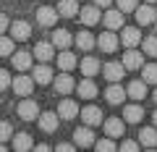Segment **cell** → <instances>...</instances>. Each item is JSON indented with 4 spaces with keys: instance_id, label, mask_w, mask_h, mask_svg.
I'll use <instances>...</instances> for the list:
<instances>
[{
    "instance_id": "obj_1",
    "label": "cell",
    "mask_w": 157,
    "mask_h": 152,
    "mask_svg": "<svg viewBox=\"0 0 157 152\" xmlns=\"http://www.w3.org/2000/svg\"><path fill=\"white\" fill-rule=\"evenodd\" d=\"M16 113H18V118H21V121H37V115H39V105H37L34 100H29V97H24V100L18 102Z\"/></svg>"
},
{
    "instance_id": "obj_2",
    "label": "cell",
    "mask_w": 157,
    "mask_h": 152,
    "mask_svg": "<svg viewBox=\"0 0 157 152\" xmlns=\"http://www.w3.org/2000/svg\"><path fill=\"white\" fill-rule=\"evenodd\" d=\"M11 87H13L16 95L29 97V95H32V89H34V79H32V76H26V71H24V73H18L16 79H11Z\"/></svg>"
},
{
    "instance_id": "obj_3",
    "label": "cell",
    "mask_w": 157,
    "mask_h": 152,
    "mask_svg": "<svg viewBox=\"0 0 157 152\" xmlns=\"http://www.w3.org/2000/svg\"><path fill=\"white\" fill-rule=\"evenodd\" d=\"M78 18H81L84 26H94L97 21H102L100 6H84V8H78Z\"/></svg>"
},
{
    "instance_id": "obj_4",
    "label": "cell",
    "mask_w": 157,
    "mask_h": 152,
    "mask_svg": "<svg viewBox=\"0 0 157 152\" xmlns=\"http://www.w3.org/2000/svg\"><path fill=\"white\" fill-rule=\"evenodd\" d=\"M123 68L126 71H136V68H141L144 66V53H139V50H134V47H128V53H123Z\"/></svg>"
},
{
    "instance_id": "obj_5",
    "label": "cell",
    "mask_w": 157,
    "mask_h": 152,
    "mask_svg": "<svg viewBox=\"0 0 157 152\" xmlns=\"http://www.w3.org/2000/svg\"><path fill=\"white\" fill-rule=\"evenodd\" d=\"M134 16H136V24H139V26H147V24H155L157 13H155V8H152V3H144V6H136Z\"/></svg>"
},
{
    "instance_id": "obj_6",
    "label": "cell",
    "mask_w": 157,
    "mask_h": 152,
    "mask_svg": "<svg viewBox=\"0 0 157 152\" xmlns=\"http://www.w3.org/2000/svg\"><path fill=\"white\" fill-rule=\"evenodd\" d=\"M97 45H100V50H102V53H115V50H118V45H121V40L115 37V32H113V29H107V32H102V34H100Z\"/></svg>"
},
{
    "instance_id": "obj_7",
    "label": "cell",
    "mask_w": 157,
    "mask_h": 152,
    "mask_svg": "<svg viewBox=\"0 0 157 152\" xmlns=\"http://www.w3.org/2000/svg\"><path fill=\"white\" fill-rule=\"evenodd\" d=\"M37 121H39V129L42 131H47V134H52V131H58V113H52V110H45V113H39L37 115Z\"/></svg>"
},
{
    "instance_id": "obj_8",
    "label": "cell",
    "mask_w": 157,
    "mask_h": 152,
    "mask_svg": "<svg viewBox=\"0 0 157 152\" xmlns=\"http://www.w3.org/2000/svg\"><path fill=\"white\" fill-rule=\"evenodd\" d=\"M55 89H58V95H71L73 89H76V81L71 79V71H63L60 76H55Z\"/></svg>"
},
{
    "instance_id": "obj_9",
    "label": "cell",
    "mask_w": 157,
    "mask_h": 152,
    "mask_svg": "<svg viewBox=\"0 0 157 152\" xmlns=\"http://www.w3.org/2000/svg\"><path fill=\"white\" fill-rule=\"evenodd\" d=\"M73 144L76 147H92L94 144V134H92V126H81V129L73 131Z\"/></svg>"
},
{
    "instance_id": "obj_10",
    "label": "cell",
    "mask_w": 157,
    "mask_h": 152,
    "mask_svg": "<svg viewBox=\"0 0 157 152\" xmlns=\"http://www.w3.org/2000/svg\"><path fill=\"white\" fill-rule=\"evenodd\" d=\"M8 29H11L13 42H24V40L32 37V26H29L26 21H13V24H8Z\"/></svg>"
},
{
    "instance_id": "obj_11",
    "label": "cell",
    "mask_w": 157,
    "mask_h": 152,
    "mask_svg": "<svg viewBox=\"0 0 157 152\" xmlns=\"http://www.w3.org/2000/svg\"><path fill=\"white\" fill-rule=\"evenodd\" d=\"M105 100L110 102V105H121V102L126 100V89L118 84V81H110L107 89H105Z\"/></svg>"
},
{
    "instance_id": "obj_12",
    "label": "cell",
    "mask_w": 157,
    "mask_h": 152,
    "mask_svg": "<svg viewBox=\"0 0 157 152\" xmlns=\"http://www.w3.org/2000/svg\"><path fill=\"white\" fill-rule=\"evenodd\" d=\"M52 55H55V45H52V42H37V45H34V58H37L39 63H50Z\"/></svg>"
},
{
    "instance_id": "obj_13",
    "label": "cell",
    "mask_w": 157,
    "mask_h": 152,
    "mask_svg": "<svg viewBox=\"0 0 157 152\" xmlns=\"http://www.w3.org/2000/svg\"><path fill=\"white\" fill-rule=\"evenodd\" d=\"M78 115L84 118L86 126H100L102 121H105V118H102V110H100V107H94V105H86L84 110H78Z\"/></svg>"
},
{
    "instance_id": "obj_14",
    "label": "cell",
    "mask_w": 157,
    "mask_h": 152,
    "mask_svg": "<svg viewBox=\"0 0 157 152\" xmlns=\"http://www.w3.org/2000/svg\"><path fill=\"white\" fill-rule=\"evenodd\" d=\"M37 21H39V26H55V21H58V11H55V8H50V6L37 8Z\"/></svg>"
},
{
    "instance_id": "obj_15",
    "label": "cell",
    "mask_w": 157,
    "mask_h": 152,
    "mask_svg": "<svg viewBox=\"0 0 157 152\" xmlns=\"http://www.w3.org/2000/svg\"><path fill=\"white\" fill-rule=\"evenodd\" d=\"M123 32H121V42H123L126 47H136L141 42V32L136 26H121Z\"/></svg>"
},
{
    "instance_id": "obj_16",
    "label": "cell",
    "mask_w": 157,
    "mask_h": 152,
    "mask_svg": "<svg viewBox=\"0 0 157 152\" xmlns=\"http://www.w3.org/2000/svg\"><path fill=\"white\" fill-rule=\"evenodd\" d=\"M100 71L105 73L107 81H121V79H123V73H126V68H123V63H105Z\"/></svg>"
},
{
    "instance_id": "obj_17",
    "label": "cell",
    "mask_w": 157,
    "mask_h": 152,
    "mask_svg": "<svg viewBox=\"0 0 157 152\" xmlns=\"http://www.w3.org/2000/svg\"><path fill=\"white\" fill-rule=\"evenodd\" d=\"M102 126H105V134L115 139V136H123L126 121H123V118H107V121H102Z\"/></svg>"
},
{
    "instance_id": "obj_18",
    "label": "cell",
    "mask_w": 157,
    "mask_h": 152,
    "mask_svg": "<svg viewBox=\"0 0 157 152\" xmlns=\"http://www.w3.org/2000/svg\"><path fill=\"white\" fill-rule=\"evenodd\" d=\"M32 79H34V84H50V81L55 79V76H52V68L47 66V63H39V66L34 68Z\"/></svg>"
},
{
    "instance_id": "obj_19",
    "label": "cell",
    "mask_w": 157,
    "mask_h": 152,
    "mask_svg": "<svg viewBox=\"0 0 157 152\" xmlns=\"http://www.w3.org/2000/svg\"><path fill=\"white\" fill-rule=\"evenodd\" d=\"M76 92H78V97H84V100H94V97L100 95L97 84H94V81L89 79V76H86V79L81 81V84H76Z\"/></svg>"
},
{
    "instance_id": "obj_20",
    "label": "cell",
    "mask_w": 157,
    "mask_h": 152,
    "mask_svg": "<svg viewBox=\"0 0 157 152\" xmlns=\"http://www.w3.org/2000/svg\"><path fill=\"white\" fill-rule=\"evenodd\" d=\"M11 58H13V68H18V71H29V68H32V53H26V50H13Z\"/></svg>"
},
{
    "instance_id": "obj_21",
    "label": "cell",
    "mask_w": 157,
    "mask_h": 152,
    "mask_svg": "<svg viewBox=\"0 0 157 152\" xmlns=\"http://www.w3.org/2000/svg\"><path fill=\"white\" fill-rule=\"evenodd\" d=\"M58 16H66V18H73L78 16V0H58Z\"/></svg>"
},
{
    "instance_id": "obj_22",
    "label": "cell",
    "mask_w": 157,
    "mask_h": 152,
    "mask_svg": "<svg viewBox=\"0 0 157 152\" xmlns=\"http://www.w3.org/2000/svg\"><path fill=\"white\" fill-rule=\"evenodd\" d=\"M76 115H78V105L73 100H63L60 105H58V118L71 121V118H76Z\"/></svg>"
},
{
    "instance_id": "obj_23",
    "label": "cell",
    "mask_w": 157,
    "mask_h": 152,
    "mask_svg": "<svg viewBox=\"0 0 157 152\" xmlns=\"http://www.w3.org/2000/svg\"><path fill=\"white\" fill-rule=\"evenodd\" d=\"M126 97H131V100H144L147 97V81L141 79V81H131L128 87H126Z\"/></svg>"
},
{
    "instance_id": "obj_24",
    "label": "cell",
    "mask_w": 157,
    "mask_h": 152,
    "mask_svg": "<svg viewBox=\"0 0 157 152\" xmlns=\"http://www.w3.org/2000/svg\"><path fill=\"white\" fill-rule=\"evenodd\" d=\"M139 144L147 147V150H152V147H157V129L155 126H144L139 134Z\"/></svg>"
},
{
    "instance_id": "obj_25",
    "label": "cell",
    "mask_w": 157,
    "mask_h": 152,
    "mask_svg": "<svg viewBox=\"0 0 157 152\" xmlns=\"http://www.w3.org/2000/svg\"><path fill=\"white\" fill-rule=\"evenodd\" d=\"M102 21H105L107 29H113V32H115V29L123 26V11H121V8H118V11H105Z\"/></svg>"
},
{
    "instance_id": "obj_26",
    "label": "cell",
    "mask_w": 157,
    "mask_h": 152,
    "mask_svg": "<svg viewBox=\"0 0 157 152\" xmlns=\"http://www.w3.org/2000/svg\"><path fill=\"white\" fill-rule=\"evenodd\" d=\"M141 118H144V110H141L139 102H134V105H126V107H123V121H126V123H139Z\"/></svg>"
},
{
    "instance_id": "obj_27",
    "label": "cell",
    "mask_w": 157,
    "mask_h": 152,
    "mask_svg": "<svg viewBox=\"0 0 157 152\" xmlns=\"http://www.w3.org/2000/svg\"><path fill=\"white\" fill-rule=\"evenodd\" d=\"M78 68H81V73H84V76H89V79H92V76H97V73H100V60H97V58H92V55H86L84 58V60H81V63H78Z\"/></svg>"
},
{
    "instance_id": "obj_28",
    "label": "cell",
    "mask_w": 157,
    "mask_h": 152,
    "mask_svg": "<svg viewBox=\"0 0 157 152\" xmlns=\"http://www.w3.org/2000/svg\"><path fill=\"white\" fill-rule=\"evenodd\" d=\"M58 66H60V71H73V68L78 66V60H76V55L68 53V47H66V50L58 53Z\"/></svg>"
},
{
    "instance_id": "obj_29",
    "label": "cell",
    "mask_w": 157,
    "mask_h": 152,
    "mask_svg": "<svg viewBox=\"0 0 157 152\" xmlns=\"http://www.w3.org/2000/svg\"><path fill=\"white\" fill-rule=\"evenodd\" d=\"M73 37L66 32V29H55L52 32V45H55V50H66V47H71Z\"/></svg>"
},
{
    "instance_id": "obj_30",
    "label": "cell",
    "mask_w": 157,
    "mask_h": 152,
    "mask_svg": "<svg viewBox=\"0 0 157 152\" xmlns=\"http://www.w3.org/2000/svg\"><path fill=\"white\" fill-rule=\"evenodd\" d=\"M11 139H13V150H18V152H24V150H32V147H34L32 136H29L26 131H24V134H13Z\"/></svg>"
},
{
    "instance_id": "obj_31",
    "label": "cell",
    "mask_w": 157,
    "mask_h": 152,
    "mask_svg": "<svg viewBox=\"0 0 157 152\" xmlns=\"http://www.w3.org/2000/svg\"><path fill=\"white\" fill-rule=\"evenodd\" d=\"M141 53L144 55H149V58H157V34L155 37H141Z\"/></svg>"
},
{
    "instance_id": "obj_32",
    "label": "cell",
    "mask_w": 157,
    "mask_h": 152,
    "mask_svg": "<svg viewBox=\"0 0 157 152\" xmlns=\"http://www.w3.org/2000/svg\"><path fill=\"white\" fill-rule=\"evenodd\" d=\"M76 45H78V50L89 53L92 47L97 45V42H94V37H92V32H78V37H76Z\"/></svg>"
},
{
    "instance_id": "obj_33",
    "label": "cell",
    "mask_w": 157,
    "mask_h": 152,
    "mask_svg": "<svg viewBox=\"0 0 157 152\" xmlns=\"http://www.w3.org/2000/svg\"><path fill=\"white\" fill-rule=\"evenodd\" d=\"M141 79H144L147 84H157V63H147V66H141Z\"/></svg>"
},
{
    "instance_id": "obj_34",
    "label": "cell",
    "mask_w": 157,
    "mask_h": 152,
    "mask_svg": "<svg viewBox=\"0 0 157 152\" xmlns=\"http://www.w3.org/2000/svg\"><path fill=\"white\" fill-rule=\"evenodd\" d=\"M13 50H16V45H13V37H3V34H0V55L6 58V55H11Z\"/></svg>"
},
{
    "instance_id": "obj_35",
    "label": "cell",
    "mask_w": 157,
    "mask_h": 152,
    "mask_svg": "<svg viewBox=\"0 0 157 152\" xmlns=\"http://www.w3.org/2000/svg\"><path fill=\"white\" fill-rule=\"evenodd\" d=\"M92 147H97L100 152H113L115 150V142H113V136H105V139H100V142H94Z\"/></svg>"
},
{
    "instance_id": "obj_36",
    "label": "cell",
    "mask_w": 157,
    "mask_h": 152,
    "mask_svg": "<svg viewBox=\"0 0 157 152\" xmlns=\"http://www.w3.org/2000/svg\"><path fill=\"white\" fill-rule=\"evenodd\" d=\"M11 136H13L11 123H8V121H0V142H8Z\"/></svg>"
},
{
    "instance_id": "obj_37",
    "label": "cell",
    "mask_w": 157,
    "mask_h": 152,
    "mask_svg": "<svg viewBox=\"0 0 157 152\" xmlns=\"http://www.w3.org/2000/svg\"><path fill=\"white\" fill-rule=\"evenodd\" d=\"M118 8L123 13H134L136 11V0H118Z\"/></svg>"
},
{
    "instance_id": "obj_38",
    "label": "cell",
    "mask_w": 157,
    "mask_h": 152,
    "mask_svg": "<svg viewBox=\"0 0 157 152\" xmlns=\"http://www.w3.org/2000/svg\"><path fill=\"white\" fill-rule=\"evenodd\" d=\"M8 87H11V73H8L6 68H0V92L8 89Z\"/></svg>"
},
{
    "instance_id": "obj_39",
    "label": "cell",
    "mask_w": 157,
    "mask_h": 152,
    "mask_svg": "<svg viewBox=\"0 0 157 152\" xmlns=\"http://www.w3.org/2000/svg\"><path fill=\"white\" fill-rule=\"evenodd\" d=\"M139 142H134V139H126L123 142V144H121V150H126V152H136V150H139Z\"/></svg>"
},
{
    "instance_id": "obj_40",
    "label": "cell",
    "mask_w": 157,
    "mask_h": 152,
    "mask_svg": "<svg viewBox=\"0 0 157 152\" xmlns=\"http://www.w3.org/2000/svg\"><path fill=\"white\" fill-rule=\"evenodd\" d=\"M8 24H11V21H8V16H6V13H0V34L8 29Z\"/></svg>"
},
{
    "instance_id": "obj_41",
    "label": "cell",
    "mask_w": 157,
    "mask_h": 152,
    "mask_svg": "<svg viewBox=\"0 0 157 152\" xmlns=\"http://www.w3.org/2000/svg\"><path fill=\"white\" fill-rule=\"evenodd\" d=\"M73 147H76V144H68V142H60V144H58V150H60V152H71Z\"/></svg>"
},
{
    "instance_id": "obj_42",
    "label": "cell",
    "mask_w": 157,
    "mask_h": 152,
    "mask_svg": "<svg viewBox=\"0 0 157 152\" xmlns=\"http://www.w3.org/2000/svg\"><path fill=\"white\" fill-rule=\"evenodd\" d=\"M110 3L113 0H94V6H100V8H110Z\"/></svg>"
},
{
    "instance_id": "obj_43",
    "label": "cell",
    "mask_w": 157,
    "mask_h": 152,
    "mask_svg": "<svg viewBox=\"0 0 157 152\" xmlns=\"http://www.w3.org/2000/svg\"><path fill=\"white\" fill-rule=\"evenodd\" d=\"M152 123H155V126H157V110H155V113H152Z\"/></svg>"
},
{
    "instance_id": "obj_44",
    "label": "cell",
    "mask_w": 157,
    "mask_h": 152,
    "mask_svg": "<svg viewBox=\"0 0 157 152\" xmlns=\"http://www.w3.org/2000/svg\"><path fill=\"white\" fill-rule=\"evenodd\" d=\"M152 97H155V102H157V87H155V92H152Z\"/></svg>"
},
{
    "instance_id": "obj_45",
    "label": "cell",
    "mask_w": 157,
    "mask_h": 152,
    "mask_svg": "<svg viewBox=\"0 0 157 152\" xmlns=\"http://www.w3.org/2000/svg\"><path fill=\"white\" fill-rule=\"evenodd\" d=\"M144 3H152V6H155V3H157V0H144Z\"/></svg>"
},
{
    "instance_id": "obj_46",
    "label": "cell",
    "mask_w": 157,
    "mask_h": 152,
    "mask_svg": "<svg viewBox=\"0 0 157 152\" xmlns=\"http://www.w3.org/2000/svg\"><path fill=\"white\" fill-rule=\"evenodd\" d=\"M155 32H157V18H155Z\"/></svg>"
}]
</instances>
